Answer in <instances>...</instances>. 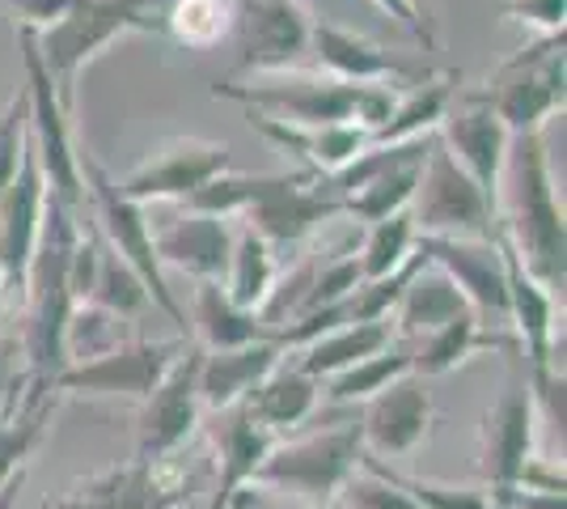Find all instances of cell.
<instances>
[{
    "mask_svg": "<svg viewBox=\"0 0 567 509\" xmlns=\"http://www.w3.org/2000/svg\"><path fill=\"white\" fill-rule=\"evenodd\" d=\"M499 238L517 255V264L543 285L550 297H564L567 281V238L564 208L555 195L543 132L513 136L504 179H499Z\"/></svg>",
    "mask_w": 567,
    "mask_h": 509,
    "instance_id": "cell-1",
    "label": "cell"
},
{
    "mask_svg": "<svg viewBox=\"0 0 567 509\" xmlns=\"http://www.w3.org/2000/svg\"><path fill=\"white\" fill-rule=\"evenodd\" d=\"M76 243H81V221L48 192L43 234H39V251H34L30 281H25V302H30L25 357H30V378H43L51 387L69 369V318L81 306L72 293Z\"/></svg>",
    "mask_w": 567,
    "mask_h": 509,
    "instance_id": "cell-2",
    "label": "cell"
},
{
    "mask_svg": "<svg viewBox=\"0 0 567 509\" xmlns=\"http://www.w3.org/2000/svg\"><path fill=\"white\" fill-rule=\"evenodd\" d=\"M216 98H229L250 106L255 115L292 123V128H331V123H355L364 132H378L399 106L394 85H352V81H313V77H280V81H255L234 85L216 81Z\"/></svg>",
    "mask_w": 567,
    "mask_h": 509,
    "instance_id": "cell-3",
    "label": "cell"
},
{
    "mask_svg": "<svg viewBox=\"0 0 567 509\" xmlns=\"http://www.w3.org/2000/svg\"><path fill=\"white\" fill-rule=\"evenodd\" d=\"M166 30V0H76L39 39V55L60 94V106L72 111L76 77L123 34H157Z\"/></svg>",
    "mask_w": 567,
    "mask_h": 509,
    "instance_id": "cell-4",
    "label": "cell"
},
{
    "mask_svg": "<svg viewBox=\"0 0 567 509\" xmlns=\"http://www.w3.org/2000/svg\"><path fill=\"white\" fill-rule=\"evenodd\" d=\"M76 170H81V183H85V204L94 208V234L102 243L115 251L123 264L136 272V281L144 285L148 302L169 315V323L183 332V339L190 336L187 315L183 306L174 302V289L166 285V272L157 267V251H153V225L144 217L141 204H132L127 195L118 192V183L97 166L94 157L76 153Z\"/></svg>",
    "mask_w": 567,
    "mask_h": 509,
    "instance_id": "cell-5",
    "label": "cell"
},
{
    "mask_svg": "<svg viewBox=\"0 0 567 509\" xmlns=\"http://www.w3.org/2000/svg\"><path fill=\"white\" fill-rule=\"evenodd\" d=\"M360 455H364L360 425L309 434L297 437V441H284V446H271V455L259 462L250 485L297 492L313 506H331L334 497L343 492V485L355 476Z\"/></svg>",
    "mask_w": 567,
    "mask_h": 509,
    "instance_id": "cell-6",
    "label": "cell"
},
{
    "mask_svg": "<svg viewBox=\"0 0 567 509\" xmlns=\"http://www.w3.org/2000/svg\"><path fill=\"white\" fill-rule=\"evenodd\" d=\"M478 94L492 102L513 136L543 132L555 111H564V34H543L534 48L517 51Z\"/></svg>",
    "mask_w": 567,
    "mask_h": 509,
    "instance_id": "cell-7",
    "label": "cell"
},
{
    "mask_svg": "<svg viewBox=\"0 0 567 509\" xmlns=\"http://www.w3.org/2000/svg\"><path fill=\"white\" fill-rule=\"evenodd\" d=\"M18 43H22V60H25V98H30V145H34V157H39V170H43V183L48 192L81 213L85 208V183H81V170H76V145H72V128H69V111L60 106V94L51 85L48 64L39 55V39L34 30L18 26Z\"/></svg>",
    "mask_w": 567,
    "mask_h": 509,
    "instance_id": "cell-8",
    "label": "cell"
},
{
    "mask_svg": "<svg viewBox=\"0 0 567 509\" xmlns=\"http://www.w3.org/2000/svg\"><path fill=\"white\" fill-rule=\"evenodd\" d=\"M411 221H415L420 238H496L499 230L496 208L466 179V170L453 162L441 136H432L424 166H420Z\"/></svg>",
    "mask_w": 567,
    "mask_h": 509,
    "instance_id": "cell-9",
    "label": "cell"
},
{
    "mask_svg": "<svg viewBox=\"0 0 567 509\" xmlns=\"http://www.w3.org/2000/svg\"><path fill=\"white\" fill-rule=\"evenodd\" d=\"M190 344L178 339H118L115 348H106L102 357L69 365L55 390H76V395H127V399H148L162 387L169 369L178 365V357Z\"/></svg>",
    "mask_w": 567,
    "mask_h": 509,
    "instance_id": "cell-10",
    "label": "cell"
},
{
    "mask_svg": "<svg viewBox=\"0 0 567 509\" xmlns=\"http://www.w3.org/2000/svg\"><path fill=\"white\" fill-rule=\"evenodd\" d=\"M441 145L450 149V157L466 170L474 187L483 192V200L496 208L499 217V179H504V162H508V145H513V132L504 128L492 102L471 90L457 102H450L445 120L436 128Z\"/></svg>",
    "mask_w": 567,
    "mask_h": 509,
    "instance_id": "cell-11",
    "label": "cell"
},
{
    "mask_svg": "<svg viewBox=\"0 0 567 509\" xmlns=\"http://www.w3.org/2000/svg\"><path fill=\"white\" fill-rule=\"evenodd\" d=\"M43 213H48V183L25 132V149L13 183L0 192V289L4 297H25V281H30V264L39 251V234H43Z\"/></svg>",
    "mask_w": 567,
    "mask_h": 509,
    "instance_id": "cell-12",
    "label": "cell"
},
{
    "mask_svg": "<svg viewBox=\"0 0 567 509\" xmlns=\"http://www.w3.org/2000/svg\"><path fill=\"white\" fill-rule=\"evenodd\" d=\"M234 149L225 141H204V136H178L166 141L162 149H153V157L132 170L118 192L132 204H153V200H183L199 192L204 183H213L216 174H229Z\"/></svg>",
    "mask_w": 567,
    "mask_h": 509,
    "instance_id": "cell-13",
    "label": "cell"
},
{
    "mask_svg": "<svg viewBox=\"0 0 567 509\" xmlns=\"http://www.w3.org/2000/svg\"><path fill=\"white\" fill-rule=\"evenodd\" d=\"M415 251L462 289L483 327L508 323V267L499 238H420Z\"/></svg>",
    "mask_w": 567,
    "mask_h": 509,
    "instance_id": "cell-14",
    "label": "cell"
},
{
    "mask_svg": "<svg viewBox=\"0 0 567 509\" xmlns=\"http://www.w3.org/2000/svg\"><path fill=\"white\" fill-rule=\"evenodd\" d=\"M241 217H246V230H255L276 251V246L306 243L318 225L343 217V200L313 187L309 170H292V174H271L267 192Z\"/></svg>",
    "mask_w": 567,
    "mask_h": 509,
    "instance_id": "cell-15",
    "label": "cell"
},
{
    "mask_svg": "<svg viewBox=\"0 0 567 509\" xmlns=\"http://www.w3.org/2000/svg\"><path fill=\"white\" fill-rule=\"evenodd\" d=\"M241 69L246 73H288L309 55V9L301 0H241Z\"/></svg>",
    "mask_w": 567,
    "mask_h": 509,
    "instance_id": "cell-16",
    "label": "cell"
},
{
    "mask_svg": "<svg viewBox=\"0 0 567 509\" xmlns=\"http://www.w3.org/2000/svg\"><path fill=\"white\" fill-rule=\"evenodd\" d=\"M534 425H538V408H534L529 387H508L487 413L483 459H487V480H492V506H499L508 492H517L520 471L534 462Z\"/></svg>",
    "mask_w": 567,
    "mask_h": 509,
    "instance_id": "cell-17",
    "label": "cell"
},
{
    "mask_svg": "<svg viewBox=\"0 0 567 509\" xmlns=\"http://www.w3.org/2000/svg\"><path fill=\"white\" fill-rule=\"evenodd\" d=\"M195 374H199V348H187L178 365L162 378V387L144 399L141 416V459L157 462L174 455L183 441L190 437L195 420H199V387H195Z\"/></svg>",
    "mask_w": 567,
    "mask_h": 509,
    "instance_id": "cell-18",
    "label": "cell"
},
{
    "mask_svg": "<svg viewBox=\"0 0 567 509\" xmlns=\"http://www.w3.org/2000/svg\"><path fill=\"white\" fill-rule=\"evenodd\" d=\"M427 425H432V395H427L424 378L402 374L399 383H390L381 395L369 399L364 420H360V441L373 455L399 459L424 441Z\"/></svg>",
    "mask_w": 567,
    "mask_h": 509,
    "instance_id": "cell-19",
    "label": "cell"
},
{
    "mask_svg": "<svg viewBox=\"0 0 567 509\" xmlns=\"http://www.w3.org/2000/svg\"><path fill=\"white\" fill-rule=\"evenodd\" d=\"M153 251H157V267L166 272H187L199 285L204 281H225V267L234 255V230L225 217H208V213H183L169 225L153 234Z\"/></svg>",
    "mask_w": 567,
    "mask_h": 509,
    "instance_id": "cell-20",
    "label": "cell"
},
{
    "mask_svg": "<svg viewBox=\"0 0 567 509\" xmlns=\"http://www.w3.org/2000/svg\"><path fill=\"white\" fill-rule=\"evenodd\" d=\"M280 362H284V348L276 339L229 348V353H204L199 348V374H195L199 404L213 408V413H229L237 404H246L250 390L259 387Z\"/></svg>",
    "mask_w": 567,
    "mask_h": 509,
    "instance_id": "cell-21",
    "label": "cell"
},
{
    "mask_svg": "<svg viewBox=\"0 0 567 509\" xmlns=\"http://www.w3.org/2000/svg\"><path fill=\"white\" fill-rule=\"evenodd\" d=\"M309 51L322 60V69L334 81H352V85H399L411 77V64L394 60L390 51H381L378 43L360 39L355 30H343L334 22L309 26Z\"/></svg>",
    "mask_w": 567,
    "mask_h": 509,
    "instance_id": "cell-22",
    "label": "cell"
},
{
    "mask_svg": "<svg viewBox=\"0 0 567 509\" xmlns=\"http://www.w3.org/2000/svg\"><path fill=\"white\" fill-rule=\"evenodd\" d=\"M499 251H504V267H508V323H517L520 348L534 365V378L555 374V306H559V297H550L517 264V255L508 251L504 238H499Z\"/></svg>",
    "mask_w": 567,
    "mask_h": 509,
    "instance_id": "cell-23",
    "label": "cell"
},
{
    "mask_svg": "<svg viewBox=\"0 0 567 509\" xmlns=\"http://www.w3.org/2000/svg\"><path fill=\"white\" fill-rule=\"evenodd\" d=\"M250 123L259 128L271 145H280L284 153L301 157L306 170L318 179V174H339L348 170L369 149V132L355 128V123H331V128H292V123L267 120V115H250Z\"/></svg>",
    "mask_w": 567,
    "mask_h": 509,
    "instance_id": "cell-24",
    "label": "cell"
},
{
    "mask_svg": "<svg viewBox=\"0 0 567 509\" xmlns=\"http://www.w3.org/2000/svg\"><path fill=\"white\" fill-rule=\"evenodd\" d=\"M462 315H474L471 302L462 297V289L453 285L441 267H432L427 259L415 267V276L406 281L399 306H394V323H399V332L406 339L432 336L436 327H445V323Z\"/></svg>",
    "mask_w": 567,
    "mask_h": 509,
    "instance_id": "cell-25",
    "label": "cell"
},
{
    "mask_svg": "<svg viewBox=\"0 0 567 509\" xmlns=\"http://www.w3.org/2000/svg\"><path fill=\"white\" fill-rule=\"evenodd\" d=\"M318 395H322V387L309 378L306 369L280 362L262 378L259 387L250 390V399H246L241 408L255 416L262 429L280 434V429L306 425L309 416H313V408H318Z\"/></svg>",
    "mask_w": 567,
    "mask_h": 509,
    "instance_id": "cell-26",
    "label": "cell"
},
{
    "mask_svg": "<svg viewBox=\"0 0 567 509\" xmlns=\"http://www.w3.org/2000/svg\"><path fill=\"white\" fill-rule=\"evenodd\" d=\"M187 327H195L204 353H229V348H246V344L276 339V332L262 327L259 315L234 306L216 281H204V285L195 289V315H190Z\"/></svg>",
    "mask_w": 567,
    "mask_h": 509,
    "instance_id": "cell-27",
    "label": "cell"
},
{
    "mask_svg": "<svg viewBox=\"0 0 567 509\" xmlns=\"http://www.w3.org/2000/svg\"><path fill=\"white\" fill-rule=\"evenodd\" d=\"M390 344H394L390 318H381V323H348V327H334V332L318 336L313 344H306L297 369H306L313 383H322V378H334V374L352 369L364 357L385 353Z\"/></svg>",
    "mask_w": 567,
    "mask_h": 509,
    "instance_id": "cell-28",
    "label": "cell"
},
{
    "mask_svg": "<svg viewBox=\"0 0 567 509\" xmlns=\"http://www.w3.org/2000/svg\"><path fill=\"white\" fill-rule=\"evenodd\" d=\"M276 281H280L276 251L262 243L255 230H241L234 238V255H229V267H225V281H220L225 297L234 306H241V311L259 315L262 306H267V297H271V289H276Z\"/></svg>",
    "mask_w": 567,
    "mask_h": 509,
    "instance_id": "cell-29",
    "label": "cell"
},
{
    "mask_svg": "<svg viewBox=\"0 0 567 509\" xmlns=\"http://www.w3.org/2000/svg\"><path fill=\"white\" fill-rule=\"evenodd\" d=\"M453 81L457 73H445L436 81L420 85V94H411L406 102H399L390 111V120L381 123L378 132H369V149H385V145H406V141H420V136H432L445 111L453 102Z\"/></svg>",
    "mask_w": 567,
    "mask_h": 509,
    "instance_id": "cell-30",
    "label": "cell"
},
{
    "mask_svg": "<svg viewBox=\"0 0 567 509\" xmlns=\"http://www.w3.org/2000/svg\"><path fill=\"white\" fill-rule=\"evenodd\" d=\"M483 344H496V336H487L478 318L474 315L453 318V323L436 327L432 336H424L411 348V374H415V378H441V374L457 369V365L466 362L474 348H483Z\"/></svg>",
    "mask_w": 567,
    "mask_h": 509,
    "instance_id": "cell-31",
    "label": "cell"
},
{
    "mask_svg": "<svg viewBox=\"0 0 567 509\" xmlns=\"http://www.w3.org/2000/svg\"><path fill=\"white\" fill-rule=\"evenodd\" d=\"M85 302L97 306V311H111L115 318L136 315V311L148 306V293H144V285L136 281V272L123 264L97 234H94V276H90Z\"/></svg>",
    "mask_w": 567,
    "mask_h": 509,
    "instance_id": "cell-32",
    "label": "cell"
},
{
    "mask_svg": "<svg viewBox=\"0 0 567 509\" xmlns=\"http://www.w3.org/2000/svg\"><path fill=\"white\" fill-rule=\"evenodd\" d=\"M415 243H420V230L411 221V208L406 213H394L385 221H373L369 234H364V246H360V276L364 281H381V276H394L411 255H415Z\"/></svg>",
    "mask_w": 567,
    "mask_h": 509,
    "instance_id": "cell-33",
    "label": "cell"
},
{
    "mask_svg": "<svg viewBox=\"0 0 567 509\" xmlns=\"http://www.w3.org/2000/svg\"><path fill=\"white\" fill-rule=\"evenodd\" d=\"M402 374H411V348L390 344L378 357H364V362H355L352 369L327 378V395H331L334 404H355V399L369 404V399L381 395L390 383H399Z\"/></svg>",
    "mask_w": 567,
    "mask_h": 509,
    "instance_id": "cell-34",
    "label": "cell"
},
{
    "mask_svg": "<svg viewBox=\"0 0 567 509\" xmlns=\"http://www.w3.org/2000/svg\"><path fill=\"white\" fill-rule=\"evenodd\" d=\"M234 18L237 13L229 0H169L166 4V30L187 48H208L216 39H225Z\"/></svg>",
    "mask_w": 567,
    "mask_h": 509,
    "instance_id": "cell-35",
    "label": "cell"
},
{
    "mask_svg": "<svg viewBox=\"0 0 567 509\" xmlns=\"http://www.w3.org/2000/svg\"><path fill=\"white\" fill-rule=\"evenodd\" d=\"M25 132H30V98H25V85L9 98V106L0 111V192L13 183L18 174V162H22L25 149Z\"/></svg>",
    "mask_w": 567,
    "mask_h": 509,
    "instance_id": "cell-36",
    "label": "cell"
},
{
    "mask_svg": "<svg viewBox=\"0 0 567 509\" xmlns=\"http://www.w3.org/2000/svg\"><path fill=\"white\" fill-rule=\"evenodd\" d=\"M343 492H348L352 509H420L399 485H394V476L381 471V467H373V471L360 476V480H348Z\"/></svg>",
    "mask_w": 567,
    "mask_h": 509,
    "instance_id": "cell-37",
    "label": "cell"
},
{
    "mask_svg": "<svg viewBox=\"0 0 567 509\" xmlns=\"http://www.w3.org/2000/svg\"><path fill=\"white\" fill-rule=\"evenodd\" d=\"M394 485H399L420 509H496L483 492H474V488L420 485V480H399V476H394Z\"/></svg>",
    "mask_w": 567,
    "mask_h": 509,
    "instance_id": "cell-38",
    "label": "cell"
},
{
    "mask_svg": "<svg viewBox=\"0 0 567 509\" xmlns=\"http://www.w3.org/2000/svg\"><path fill=\"white\" fill-rule=\"evenodd\" d=\"M504 13L538 26L543 34H564V0H504Z\"/></svg>",
    "mask_w": 567,
    "mask_h": 509,
    "instance_id": "cell-39",
    "label": "cell"
},
{
    "mask_svg": "<svg viewBox=\"0 0 567 509\" xmlns=\"http://www.w3.org/2000/svg\"><path fill=\"white\" fill-rule=\"evenodd\" d=\"M4 9H13L18 18H22L25 30H34V34H43L48 26H55L64 13H69L76 0H0Z\"/></svg>",
    "mask_w": 567,
    "mask_h": 509,
    "instance_id": "cell-40",
    "label": "cell"
},
{
    "mask_svg": "<svg viewBox=\"0 0 567 509\" xmlns=\"http://www.w3.org/2000/svg\"><path fill=\"white\" fill-rule=\"evenodd\" d=\"M373 4H378L381 13L399 18V22L406 26V30L415 34V39H424V48H436V34H432V26H427V18H420V13H415V9L406 4V0H373Z\"/></svg>",
    "mask_w": 567,
    "mask_h": 509,
    "instance_id": "cell-41",
    "label": "cell"
},
{
    "mask_svg": "<svg viewBox=\"0 0 567 509\" xmlns=\"http://www.w3.org/2000/svg\"><path fill=\"white\" fill-rule=\"evenodd\" d=\"M30 374H18V357H13V344H0V408L25 387Z\"/></svg>",
    "mask_w": 567,
    "mask_h": 509,
    "instance_id": "cell-42",
    "label": "cell"
},
{
    "mask_svg": "<svg viewBox=\"0 0 567 509\" xmlns=\"http://www.w3.org/2000/svg\"><path fill=\"white\" fill-rule=\"evenodd\" d=\"M406 4H411V9H415V13H420V18H424V9H427V0H406Z\"/></svg>",
    "mask_w": 567,
    "mask_h": 509,
    "instance_id": "cell-43",
    "label": "cell"
},
{
    "mask_svg": "<svg viewBox=\"0 0 567 509\" xmlns=\"http://www.w3.org/2000/svg\"><path fill=\"white\" fill-rule=\"evenodd\" d=\"M0 306H4V289H0Z\"/></svg>",
    "mask_w": 567,
    "mask_h": 509,
    "instance_id": "cell-44",
    "label": "cell"
},
{
    "mask_svg": "<svg viewBox=\"0 0 567 509\" xmlns=\"http://www.w3.org/2000/svg\"><path fill=\"white\" fill-rule=\"evenodd\" d=\"M301 4H318V0H301Z\"/></svg>",
    "mask_w": 567,
    "mask_h": 509,
    "instance_id": "cell-45",
    "label": "cell"
}]
</instances>
